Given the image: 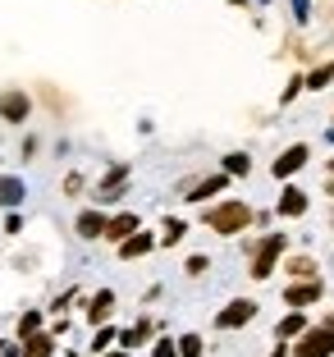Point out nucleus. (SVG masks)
Segmentation results:
<instances>
[{"mask_svg": "<svg viewBox=\"0 0 334 357\" xmlns=\"http://www.w3.org/2000/svg\"><path fill=\"white\" fill-rule=\"evenodd\" d=\"M206 225L215 234H225V238H229V234H243L252 225V206L248 202H220V206L206 211Z\"/></svg>", "mask_w": 334, "mask_h": 357, "instance_id": "f257e3e1", "label": "nucleus"}, {"mask_svg": "<svg viewBox=\"0 0 334 357\" xmlns=\"http://www.w3.org/2000/svg\"><path fill=\"white\" fill-rule=\"evenodd\" d=\"M284 248H289V238H284V234H266L261 248L252 252V280H271V275H275V261L284 257Z\"/></svg>", "mask_w": 334, "mask_h": 357, "instance_id": "f03ea898", "label": "nucleus"}, {"mask_svg": "<svg viewBox=\"0 0 334 357\" xmlns=\"http://www.w3.org/2000/svg\"><path fill=\"white\" fill-rule=\"evenodd\" d=\"M293 357H334V330L330 326L307 330V335L298 339V348H293Z\"/></svg>", "mask_w": 334, "mask_h": 357, "instance_id": "7ed1b4c3", "label": "nucleus"}, {"mask_svg": "<svg viewBox=\"0 0 334 357\" xmlns=\"http://www.w3.org/2000/svg\"><path fill=\"white\" fill-rule=\"evenodd\" d=\"M252 316H257V303H252V298H234V303L215 316V330H238V326H248Z\"/></svg>", "mask_w": 334, "mask_h": 357, "instance_id": "20e7f679", "label": "nucleus"}, {"mask_svg": "<svg viewBox=\"0 0 334 357\" xmlns=\"http://www.w3.org/2000/svg\"><path fill=\"white\" fill-rule=\"evenodd\" d=\"M325 289H321V280H303V284H293V289H284V303L289 307H307V303H316Z\"/></svg>", "mask_w": 334, "mask_h": 357, "instance_id": "39448f33", "label": "nucleus"}, {"mask_svg": "<svg viewBox=\"0 0 334 357\" xmlns=\"http://www.w3.org/2000/svg\"><path fill=\"white\" fill-rule=\"evenodd\" d=\"M303 165H307V147H303V142H293V147L284 151L280 160H275V178H289V174H298Z\"/></svg>", "mask_w": 334, "mask_h": 357, "instance_id": "423d86ee", "label": "nucleus"}, {"mask_svg": "<svg viewBox=\"0 0 334 357\" xmlns=\"http://www.w3.org/2000/svg\"><path fill=\"white\" fill-rule=\"evenodd\" d=\"M133 234H137V215H133V211H119L115 220L105 225V238H110V243H128Z\"/></svg>", "mask_w": 334, "mask_h": 357, "instance_id": "0eeeda50", "label": "nucleus"}, {"mask_svg": "<svg viewBox=\"0 0 334 357\" xmlns=\"http://www.w3.org/2000/svg\"><path fill=\"white\" fill-rule=\"evenodd\" d=\"M0 115L10 119V124H23V115H28V96L23 92H5L0 96Z\"/></svg>", "mask_w": 334, "mask_h": 357, "instance_id": "6e6552de", "label": "nucleus"}, {"mask_svg": "<svg viewBox=\"0 0 334 357\" xmlns=\"http://www.w3.org/2000/svg\"><path fill=\"white\" fill-rule=\"evenodd\" d=\"M303 211H307V192H303V188H284V192H280V215L298 220Z\"/></svg>", "mask_w": 334, "mask_h": 357, "instance_id": "1a4fd4ad", "label": "nucleus"}, {"mask_svg": "<svg viewBox=\"0 0 334 357\" xmlns=\"http://www.w3.org/2000/svg\"><path fill=\"white\" fill-rule=\"evenodd\" d=\"M23 197H28V188H23V178H14V174H0V206H19Z\"/></svg>", "mask_w": 334, "mask_h": 357, "instance_id": "9d476101", "label": "nucleus"}, {"mask_svg": "<svg viewBox=\"0 0 334 357\" xmlns=\"http://www.w3.org/2000/svg\"><path fill=\"white\" fill-rule=\"evenodd\" d=\"M110 312H115V294H110V289H101V294L92 298V307H87V321H92V326H101V321H110Z\"/></svg>", "mask_w": 334, "mask_h": 357, "instance_id": "9b49d317", "label": "nucleus"}, {"mask_svg": "<svg viewBox=\"0 0 334 357\" xmlns=\"http://www.w3.org/2000/svg\"><path fill=\"white\" fill-rule=\"evenodd\" d=\"M156 243H160V238H151V234H133L128 243H119V257H124V261H133V257H146L151 248H156Z\"/></svg>", "mask_w": 334, "mask_h": 357, "instance_id": "f8f14e48", "label": "nucleus"}, {"mask_svg": "<svg viewBox=\"0 0 334 357\" xmlns=\"http://www.w3.org/2000/svg\"><path fill=\"white\" fill-rule=\"evenodd\" d=\"M105 215L101 211H83V215H78V234H83V238H105Z\"/></svg>", "mask_w": 334, "mask_h": 357, "instance_id": "ddd939ff", "label": "nucleus"}, {"mask_svg": "<svg viewBox=\"0 0 334 357\" xmlns=\"http://www.w3.org/2000/svg\"><path fill=\"white\" fill-rule=\"evenodd\" d=\"M229 183V174H211V178H202V183H192V192H188V202H206V197H215L220 188Z\"/></svg>", "mask_w": 334, "mask_h": 357, "instance_id": "4468645a", "label": "nucleus"}, {"mask_svg": "<svg viewBox=\"0 0 334 357\" xmlns=\"http://www.w3.org/2000/svg\"><path fill=\"white\" fill-rule=\"evenodd\" d=\"M275 335H280V339H303V335H307V321H303L298 312H289L280 326H275Z\"/></svg>", "mask_w": 334, "mask_h": 357, "instance_id": "2eb2a0df", "label": "nucleus"}, {"mask_svg": "<svg viewBox=\"0 0 334 357\" xmlns=\"http://www.w3.org/2000/svg\"><path fill=\"white\" fill-rule=\"evenodd\" d=\"M124 178H128V165H115V169H110V174H105V183H101V202H115Z\"/></svg>", "mask_w": 334, "mask_h": 357, "instance_id": "dca6fc26", "label": "nucleus"}, {"mask_svg": "<svg viewBox=\"0 0 334 357\" xmlns=\"http://www.w3.org/2000/svg\"><path fill=\"white\" fill-rule=\"evenodd\" d=\"M55 353V339L51 335H32L23 339V357H51Z\"/></svg>", "mask_w": 334, "mask_h": 357, "instance_id": "f3484780", "label": "nucleus"}, {"mask_svg": "<svg viewBox=\"0 0 334 357\" xmlns=\"http://www.w3.org/2000/svg\"><path fill=\"white\" fill-rule=\"evenodd\" d=\"M289 275L298 284H303V280H316V261H312V257H293V261H289Z\"/></svg>", "mask_w": 334, "mask_h": 357, "instance_id": "a211bd4d", "label": "nucleus"}, {"mask_svg": "<svg viewBox=\"0 0 334 357\" xmlns=\"http://www.w3.org/2000/svg\"><path fill=\"white\" fill-rule=\"evenodd\" d=\"M146 335H151V321H137L133 330H124V335H119V344H124V348H137Z\"/></svg>", "mask_w": 334, "mask_h": 357, "instance_id": "6ab92c4d", "label": "nucleus"}, {"mask_svg": "<svg viewBox=\"0 0 334 357\" xmlns=\"http://www.w3.org/2000/svg\"><path fill=\"white\" fill-rule=\"evenodd\" d=\"M32 335H42V316H37V312H23V321H19V339H32Z\"/></svg>", "mask_w": 334, "mask_h": 357, "instance_id": "aec40b11", "label": "nucleus"}, {"mask_svg": "<svg viewBox=\"0 0 334 357\" xmlns=\"http://www.w3.org/2000/svg\"><path fill=\"white\" fill-rule=\"evenodd\" d=\"M252 169V160L243 156V151H234V156H225V174H248Z\"/></svg>", "mask_w": 334, "mask_h": 357, "instance_id": "412c9836", "label": "nucleus"}, {"mask_svg": "<svg viewBox=\"0 0 334 357\" xmlns=\"http://www.w3.org/2000/svg\"><path fill=\"white\" fill-rule=\"evenodd\" d=\"M183 234H188V225H183V220H165V234H160V243L169 248V243H179Z\"/></svg>", "mask_w": 334, "mask_h": 357, "instance_id": "4be33fe9", "label": "nucleus"}, {"mask_svg": "<svg viewBox=\"0 0 334 357\" xmlns=\"http://www.w3.org/2000/svg\"><path fill=\"white\" fill-rule=\"evenodd\" d=\"M202 348H206L202 335H183V339H179V353H183V357H202Z\"/></svg>", "mask_w": 334, "mask_h": 357, "instance_id": "5701e85b", "label": "nucleus"}, {"mask_svg": "<svg viewBox=\"0 0 334 357\" xmlns=\"http://www.w3.org/2000/svg\"><path fill=\"white\" fill-rule=\"evenodd\" d=\"M330 78H334V64H321V69H316V74L307 78V87H325Z\"/></svg>", "mask_w": 334, "mask_h": 357, "instance_id": "b1692460", "label": "nucleus"}, {"mask_svg": "<svg viewBox=\"0 0 334 357\" xmlns=\"http://www.w3.org/2000/svg\"><path fill=\"white\" fill-rule=\"evenodd\" d=\"M293 19H298V23L312 19V0H293Z\"/></svg>", "mask_w": 334, "mask_h": 357, "instance_id": "393cba45", "label": "nucleus"}, {"mask_svg": "<svg viewBox=\"0 0 334 357\" xmlns=\"http://www.w3.org/2000/svg\"><path fill=\"white\" fill-rule=\"evenodd\" d=\"M105 344H115V330H110V326H105V330H96V353H105Z\"/></svg>", "mask_w": 334, "mask_h": 357, "instance_id": "a878e982", "label": "nucleus"}, {"mask_svg": "<svg viewBox=\"0 0 334 357\" xmlns=\"http://www.w3.org/2000/svg\"><path fill=\"white\" fill-rule=\"evenodd\" d=\"M156 357H183V353L174 348V339H160V344H156Z\"/></svg>", "mask_w": 334, "mask_h": 357, "instance_id": "bb28decb", "label": "nucleus"}, {"mask_svg": "<svg viewBox=\"0 0 334 357\" xmlns=\"http://www.w3.org/2000/svg\"><path fill=\"white\" fill-rule=\"evenodd\" d=\"M206 266H211L206 257H188V275H206Z\"/></svg>", "mask_w": 334, "mask_h": 357, "instance_id": "cd10ccee", "label": "nucleus"}, {"mask_svg": "<svg viewBox=\"0 0 334 357\" xmlns=\"http://www.w3.org/2000/svg\"><path fill=\"white\" fill-rule=\"evenodd\" d=\"M23 353V348H0V357H19Z\"/></svg>", "mask_w": 334, "mask_h": 357, "instance_id": "c85d7f7f", "label": "nucleus"}, {"mask_svg": "<svg viewBox=\"0 0 334 357\" xmlns=\"http://www.w3.org/2000/svg\"><path fill=\"white\" fill-rule=\"evenodd\" d=\"M271 357H289V344H280V348H275V353Z\"/></svg>", "mask_w": 334, "mask_h": 357, "instance_id": "c756f323", "label": "nucleus"}, {"mask_svg": "<svg viewBox=\"0 0 334 357\" xmlns=\"http://www.w3.org/2000/svg\"><path fill=\"white\" fill-rule=\"evenodd\" d=\"M105 357H124V353H105Z\"/></svg>", "mask_w": 334, "mask_h": 357, "instance_id": "7c9ffc66", "label": "nucleus"}]
</instances>
